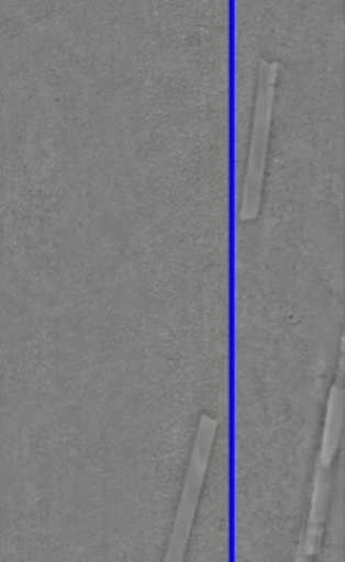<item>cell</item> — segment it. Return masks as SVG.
<instances>
[{
	"mask_svg": "<svg viewBox=\"0 0 345 562\" xmlns=\"http://www.w3.org/2000/svg\"><path fill=\"white\" fill-rule=\"evenodd\" d=\"M278 71L279 67L275 61H259L252 144H249L248 166H246L242 206H240V220L243 222L256 220V216L259 215V206H261Z\"/></svg>",
	"mask_w": 345,
	"mask_h": 562,
	"instance_id": "6da1fadb",
	"label": "cell"
},
{
	"mask_svg": "<svg viewBox=\"0 0 345 562\" xmlns=\"http://www.w3.org/2000/svg\"><path fill=\"white\" fill-rule=\"evenodd\" d=\"M216 429H219V423L215 417L209 416V414H203L200 417L176 521H174L169 544H167L166 561H182L186 555L200 493H202L203 482H205L207 467H209L213 442H215Z\"/></svg>",
	"mask_w": 345,
	"mask_h": 562,
	"instance_id": "7a4b0ae2",
	"label": "cell"
},
{
	"mask_svg": "<svg viewBox=\"0 0 345 562\" xmlns=\"http://www.w3.org/2000/svg\"><path fill=\"white\" fill-rule=\"evenodd\" d=\"M332 488V463L318 459L315 462L314 486H312L311 509L308 526L299 542L296 561H308L321 549L324 535L325 516H327L329 496Z\"/></svg>",
	"mask_w": 345,
	"mask_h": 562,
	"instance_id": "3957f363",
	"label": "cell"
}]
</instances>
